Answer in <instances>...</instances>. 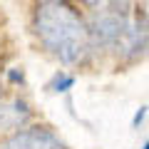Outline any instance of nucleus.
I'll use <instances>...</instances> for the list:
<instances>
[{"instance_id":"f257e3e1","label":"nucleus","mask_w":149,"mask_h":149,"mask_svg":"<svg viewBox=\"0 0 149 149\" xmlns=\"http://www.w3.org/2000/svg\"><path fill=\"white\" fill-rule=\"evenodd\" d=\"M35 32L40 42L65 65H74L90 47L87 25L65 0H45L35 13Z\"/></svg>"},{"instance_id":"f03ea898","label":"nucleus","mask_w":149,"mask_h":149,"mask_svg":"<svg viewBox=\"0 0 149 149\" xmlns=\"http://www.w3.org/2000/svg\"><path fill=\"white\" fill-rule=\"evenodd\" d=\"M127 0H112V5L104 8L102 13H97L92 17V22L87 25V37L95 45H119L124 30L129 25V10Z\"/></svg>"},{"instance_id":"7ed1b4c3","label":"nucleus","mask_w":149,"mask_h":149,"mask_svg":"<svg viewBox=\"0 0 149 149\" xmlns=\"http://www.w3.org/2000/svg\"><path fill=\"white\" fill-rule=\"evenodd\" d=\"M0 149H65L62 139L47 127H32V129H17Z\"/></svg>"},{"instance_id":"20e7f679","label":"nucleus","mask_w":149,"mask_h":149,"mask_svg":"<svg viewBox=\"0 0 149 149\" xmlns=\"http://www.w3.org/2000/svg\"><path fill=\"white\" fill-rule=\"evenodd\" d=\"M30 122V107L22 100H8L0 104V134L17 132Z\"/></svg>"},{"instance_id":"39448f33","label":"nucleus","mask_w":149,"mask_h":149,"mask_svg":"<svg viewBox=\"0 0 149 149\" xmlns=\"http://www.w3.org/2000/svg\"><path fill=\"white\" fill-rule=\"evenodd\" d=\"M72 85H74L72 77H67V74H57L55 82H52V90H55V92H65L67 87H72Z\"/></svg>"},{"instance_id":"423d86ee","label":"nucleus","mask_w":149,"mask_h":149,"mask_svg":"<svg viewBox=\"0 0 149 149\" xmlns=\"http://www.w3.org/2000/svg\"><path fill=\"white\" fill-rule=\"evenodd\" d=\"M87 5H97V3H100V0H85Z\"/></svg>"},{"instance_id":"0eeeda50","label":"nucleus","mask_w":149,"mask_h":149,"mask_svg":"<svg viewBox=\"0 0 149 149\" xmlns=\"http://www.w3.org/2000/svg\"><path fill=\"white\" fill-rule=\"evenodd\" d=\"M142 149H147V144H144V147H142Z\"/></svg>"}]
</instances>
